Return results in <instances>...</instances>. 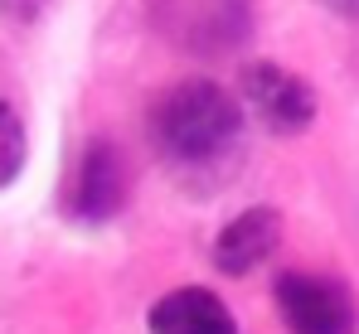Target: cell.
I'll list each match as a JSON object with an SVG mask.
<instances>
[{
	"mask_svg": "<svg viewBox=\"0 0 359 334\" xmlns=\"http://www.w3.org/2000/svg\"><path fill=\"white\" fill-rule=\"evenodd\" d=\"M25 151H29V141H25V121L15 116V107L0 102V189L15 184V174L25 169Z\"/></svg>",
	"mask_w": 359,
	"mask_h": 334,
	"instance_id": "7",
	"label": "cell"
},
{
	"mask_svg": "<svg viewBox=\"0 0 359 334\" xmlns=\"http://www.w3.org/2000/svg\"><path fill=\"white\" fill-rule=\"evenodd\" d=\"M325 10H335V15H345V20H359V0H320Z\"/></svg>",
	"mask_w": 359,
	"mask_h": 334,
	"instance_id": "8",
	"label": "cell"
},
{
	"mask_svg": "<svg viewBox=\"0 0 359 334\" xmlns=\"http://www.w3.org/2000/svg\"><path fill=\"white\" fill-rule=\"evenodd\" d=\"M277 310L292 334H359V305L350 286L316 272L277 277Z\"/></svg>",
	"mask_w": 359,
	"mask_h": 334,
	"instance_id": "2",
	"label": "cell"
},
{
	"mask_svg": "<svg viewBox=\"0 0 359 334\" xmlns=\"http://www.w3.org/2000/svg\"><path fill=\"white\" fill-rule=\"evenodd\" d=\"M151 334H238V320L214 291L184 286L151 305Z\"/></svg>",
	"mask_w": 359,
	"mask_h": 334,
	"instance_id": "6",
	"label": "cell"
},
{
	"mask_svg": "<svg viewBox=\"0 0 359 334\" xmlns=\"http://www.w3.org/2000/svg\"><path fill=\"white\" fill-rule=\"evenodd\" d=\"M238 107L277 136H297L316 121V88L282 63H248L238 73Z\"/></svg>",
	"mask_w": 359,
	"mask_h": 334,
	"instance_id": "3",
	"label": "cell"
},
{
	"mask_svg": "<svg viewBox=\"0 0 359 334\" xmlns=\"http://www.w3.org/2000/svg\"><path fill=\"white\" fill-rule=\"evenodd\" d=\"M151 141L175 169H214L243 141V107L219 83H175L151 107Z\"/></svg>",
	"mask_w": 359,
	"mask_h": 334,
	"instance_id": "1",
	"label": "cell"
},
{
	"mask_svg": "<svg viewBox=\"0 0 359 334\" xmlns=\"http://www.w3.org/2000/svg\"><path fill=\"white\" fill-rule=\"evenodd\" d=\"M282 242V214L267 209V204H252L243 209L238 218L229 223L214 242V267L224 277H248L252 267H262L272 257V247Z\"/></svg>",
	"mask_w": 359,
	"mask_h": 334,
	"instance_id": "5",
	"label": "cell"
},
{
	"mask_svg": "<svg viewBox=\"0 0 359 334\" xmlns=\"http://www.w3.org/2000/svg\"><path fill=\"white\" fill-rule=\"evenodd\" d=\"M126 204V160L112 141H93L68 184V214L83 223H107Z\"/></svg>",
	"mask_w": 359,
	"mask_h": 334,
	"instance_id": "4",
	"label": "cell"
}]
</instances>
